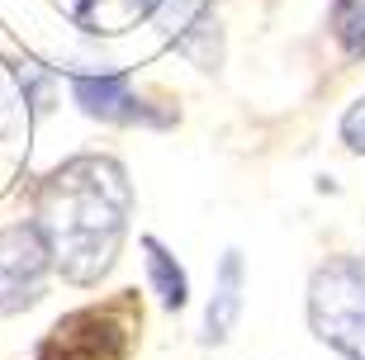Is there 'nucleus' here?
I'll return each mask as SVG.
<instances>
[{
	"mask_svg": "<svg viewBox=\"0 0 365 360\" xmlns=\"http://www.w3.org/2000/svg\"><path fill=\"white\" fill-rule=\"evenodd\" d=\"M157 5H162V0H128V14H138V19H143V14H152Z\"/></svg>",
	"mask_w": 365,
	"mask_h": 360,
	"instance_id": "9d476101",
	"label": "nucleus"
},
{
	"mask_svg": "<svg viewBox=\"0 0 365 360\" xmlns=\"http://www.w3.org/2000/svg\"><path fill=\"white\" fill-rule=\"evenodd\" d=\"M143 252H148V275L152 284H157V294H162V304L166 308H185V270L176 266V256L166 252L157 237H143Z\"/></svg>",
	"mask_w": 365,
	"mask_h": 360,
	"instance_id": "0eeeda50",
	"label": "nucleus"
},
{
	"mask_svg": "<svg viewBox=\"0 0 365 360\" xmlns=\"http://www.w3.org/2000/svg\"><path fill=\"white\" fill-rule=\"evenodd\" d=\"M237 313H242V256L228 252L223 256V270H218V294H214V304H209V318H204V336L223 341L228 327L237 322Z\"/></svg>",
	"mask_w": 365,
	"mask_h": 360,
	"instance_id": "423d86ee",
	"label": "nucleus"
},
{
	"mask_svg": "<svg viewBox=\"0 0 365 360\" xmlns=\"http://www.w3.org/2000/svg\"><path fill=\"white\" fill-rule=\"evenodd\" d=\"M327 29H332V38L341 43V53L361 57L365 53V0H332Z\"/></svg>",
	"mask_w": 365,
	"mask_h": 360,
	"instance_id": "6e6552de",
	"label": "nucleus"
},
{
	"mask_svg": "<svg viewBox=\"0 0 365 360\" xmlns=\"http://www.w3.org/2000/svg\"><path fill=\"white\" fill-rule=\"evenodd\" d=\"M313 332L332 341L341 356L365 360V261L337 256L309 284Z\"/></svg>",
	"mask_w": 365,
	"mask_h": 360,
	"instance_id": "f03ea898",
	"label": "nucleus"
},
{
	"mask_svg": "<svg viewBox=\"0 0 365 360\" xmlns=\"http://www.w3.org/2000/svg\"><path fill=\"white\" fill-rule=\"evenodd\" d=\"M128 351V322L119 308H81L53 327L38 360H123Z\"/></svg>",
	"mask_w": 365,
	"mask_h": 360,
	"instance_id": "7ed1b4c3",
	"label": "nucleus"
},
{
	"mask_svg": "<svg viewBox=\"0 0 365 360\" xmlns=\"http://www.w3.org/2000/svg\"><path fill=\"white\" fill-rule=\"evenodd\" d=\"M71 91H76V105L95 119H114V123H133L143 114V100L133 95L128 76L119 71H105V76H76L71 81Z\"/></svg>",
	"mask_w": 365,
	"mask_h": 360,
	"instance_id": "39448f33",
	"label": "nucleus"
},
{
	"mask_svg": "<svg viewBox=\"0 0 365 360\" xmlns=\"http://www.w3.org/2000/svg\"><path fill=\"white\" fill-rule=\"evenodd\" d=\"M341 138H346L351 152H365V95L346 109V114H341Z\"/></svg>",
	"mask_w": 365,
	"mask_h": 360,
	"instance_id": "1a4fd4ad",
	"label": "nucleus"
},
{
	"mask_svg": "<svg viewBox=\"0 0 365 360\" xmlns=\"http://www.w3.org/2000/svg\"><path fill=\"white\" fill-rule=\"evenodd\" d=\"M48 266H53V252H48V237L38 223L5 227L0 232V313L34 304Z\"/></svg>",
	"mask_w": 365,
	"mask_h": 360,
	"instance_id": "20e7f679",
	"label": "nucleus"
},
{
	"mask_svg": "<svg viewBox=\"0 0 365 360\" xmlns=\"http://www.w3.org/2000/svg\"><path fill=\"white\" fill-rule=\"evenodd\" d=\"M133 190L109 157H76L43 185L38 227L71 284L100 280L119 252Z\"/></svg>",
	"mask_w": 365,
	"mask_h": 360,
	"instance_id": "f257e3e1",
	"label": "nucleus"
}]
</instances>
